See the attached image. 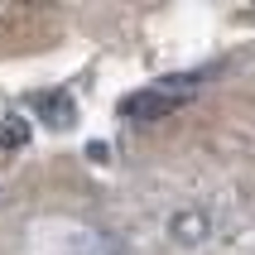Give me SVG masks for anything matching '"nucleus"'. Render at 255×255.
<instances>
[{
	"label": "nucleus",
	"mask_w": 255,
	"mask_h": 255,
	"mask_svg": "<svg viewBox=\"0 0 255 255\" xmlns=\"http://www.w3.org/2000/svg\"><path fill=\"white\" fill-rule=\"evenodd\" d=\"M198 87H202V72H178V77H164V82H154V87H144V92H135V97H126V116H135V121H154V116L173 111V106H183Z\"/></svg>",
	"instance_id": "nucleus-1"
}]
</instances>
